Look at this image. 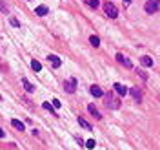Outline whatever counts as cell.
<instances>
[{"label": "cell", "mask_w": 160, "mask_h": 150, "mask_svg": "<svg viewBox=\"0 0 160 150\" xmlns=\"http://www.w3.org/2000/svg\"><path fill=\"white\" fill-rule=\"evenodd\" d=\"M87 110H89V114L93 115L95 119H102V114H100V112L95 108V104H89V106H87Z\"/></svg>", "instance_id": "10"}, {"label": "cell", "mask_w": 160, "mask_h": 150, "mask_svg": "<svg viewBox=\"0 0 160 150\" xmlns=\"http://www.w3.org/2000/svg\"><path fill=\"white\" fill-rule=\"evenodd\" d=\"M124 2H126V4H131V0H124Z\"/></svg>", "instance_id": "26"}, {"label": "cell", "mask_w": 160, "mask_h": 150, "mask_svg": "<svg viewBox=\"0 0 160 150\" xmlns=\"http://www.w3.org/2000/svg\"><path fill=\"white\" fill-rule=\"evenodd\" d=\"M11 124L16 128V130H20V132H24V128H26V124L22 121H18V119H11Z\"/></svg>", "instance_id": "13"}, {"label": "cell", "mask_w": 160, "mask_h": 150, "mask_svg": "<svg viewBox=\"0 0 160 150\" xmlns=\"http://www.w3.org/2000/svg\"><path fill=\"white\" fill-rule=\"evenodd\" d=\"M89 92H91V95H93V97H104V92H102V88H100V86H95V84L89 88Z\"/></svg>", "instance_id": "8"}, {"label": "cell", "mask_w": 160, "mask_h": 150, "mask_svg": "<svg viewBox=\"0 0 160 150\" xmlns=\"http://www.w3.org/2000/svg\"><path fill=\"white\" fill-rule=\"evenodd\" d=\"M6 134H4V130H2V128H0V137H4Z\"/></svg>", "instance_id": "25"}, {"label": "cell", "mask_w": 160, "mask_h": 150, "mask_svg": "<svg viewBox=\"0 0 160 150\" xmlns=\"http://www.w3.org/2000/svg\"><path fill=\"white\" fill-rule=\"evenodd\" d=\"M0 11H4V13H7V11H9V8L6 6V2H0Z\"/></svg>", "instance_id": "21"}, {"label": "cell", "mask_w": 160, "mask_h": 150, "mask_svg": "<svg viewBox=\"0 0 160 150\" xmlns=\"http://www.w3.org/2000/svg\"><path fill=\"white\" fill-rule=\"evenodd\" d=\"M136 73H138V75H140V77H142V79H144V81H146V79H147V73H146V72H144V70H138V72H136Z\"/></svg>", "instance_id": "23"}, {"label": "cell", "mask_w": 160, "mask_h": 150, "mask_svg": "<svg viewBox=\"0 0 160 150\" xmlns=\"http://www.w3.org/2000/svg\"><path fill=\"white\" fill-rule=\"evenodd\" d=\"M104 11H106V15H107L109 18H117V17H118V9H117V6L111 4V2H106V4H104Z\"/></svg>", "instance_id": "3"}, {"label": "cell", "mask_w": 160, "mask_h": 150, "mask_svg": "<svg viewBox=\"0 0 160 150\" xmlns=\"http://www.w3.org/2000/svg\"><path fill=\"white\" fill-rule=\"evenodd\" d=\"M48 59H49V62H51V66H53V68H60V64H62V60H60V59H58L57 55H49Z\"/></svg>", "instance_id": "11"}, {"label": "cell", "mask_w": 160, "mask_h": 150, "mask_svg": "<svg viewBox=\"0 0 160 150\" xmlns=\"http://www.w3.org/2000/svg\"><path fill=\"white\" fill-rule=\"evenodd\" d=\"M64 90L67 92V93H75V90H77V79H67L65 82H64Z\"/></svg>", "instance_id": "4"}, {"label": "cell", "mask_w": 160, "mask_h": 150, "mask_svg": "<svg viewBox=\"0 0 160 150\" xmlns=\"http://www.w3.org/2000/svg\"><path fill=\"white\" fill-rule=\"evenodd\" d=\"M129 93L133 95V99H135L136 103H140V101H142V92H140L138 88H136V86H133V88H129Z\"/></svg>", "instance_id": "5"}, {"label": "cell", "mask_w": 160, "mask_h": 150, "mask_svg": "<svg viewBox=\"0 0 160 150\" xmlns=\"http://www.w3.org/2000/svg\"><path fill=\"white\" fill-rule=\"evenodd\" d=\"M42 106H44V108H45V110H49V112H51V114H53V117H58V115H57V114H55V110H53V106H51V104H49V103H44V104H42Z\"/></svg>", "instance_id": "19"}, {"label": "cell", "mask_w": 160, "mask_h": 150, "mask_svg": "<svg viewBox=\"0 0 160 150\" xmlns=\"http://www.w3.org/2000/svg\"><path fill=\"white\" fill-rule=\"evenodd\" d=\"M35 15H38V17L48 15V6H38V8L35 9Z\"/></svg>", "instance_id": "14"}, {"label": "cell", "mask_w": 160, "mask_h": 150, "mask_svg": "<svg viewBox=\"0 0 160 150\" xmlns=\"http://www.w3.org/2000/svg\"><path fill=\"white\" fill-rule=\"evenodd\" d=\"M104 99H106V106H107V108H113V110L120 108V101L113 93H104Z\"/></svg>", "instance_id": "1"}, {"label": "cell", "mask_w": 160, "mask_h": 150, "mask_svg": "<svg viewBox=\"0 0 160 150\" xmlns=\"http://www.w3.org/2000/svg\"><path fill=\"white\" fill-rule=\"evenodd\" d=\"M22 86H24V90L28 92V93H31V92H35V86H33V84L24 77V79H22Z\"/></svg>", "instance_id": "9"}, {"label": "cell", "mask_w": 160, "mask_h": 150, "mask_svg": "<svg viewBox=\"0 0 160 150\" xmlns=\"http://www.w3.org/2000/svg\"><path fill=\"white\" fill-rule=\"evenodd\" d=\"M140 64L146 66V68H149V66H153V59L147 57V55H144V57H140Z\"/></svg>", "instance_id": "12"}, {"label": "cell", "mask_w": 160, "mask_h": 150, "mask_svg": "<svg viewBox=\"0 0 160 150\" xmlns=\"http://www.w3.org/2000/svg\"><path fill=\"white\" fill-rule=\"evenodd\" d=\"M144 9H146V13H149V15L156 13V11L160 9V0H147L146 6H144Z\"/></svg>", "instance_id": "2"}, {"label": "cell", "mask_w": 160, "mask_h": 150, "mask_svg": "<svg viewBox=\"0 0 160 150\" xmlns=\"http://www.w3.org/2000/svg\"><path fill=\"white\" fill-rule=\"evenodd\" d=\"M117 60H118L120 64H124L126 68H133V64H131V60H129L127 57H124L122 53H118V55H117Z\"/></svg>", "instance_id": "6"}, {"label": "cell", "mask_w": 160, "mask_h": 150, "mask_svg": "<svg viewBox=\"0 0 160 150\" xmlns=\"http://www.w3.org/2000/svg\"><path fill=\"white\" fill-rule=\"evenodd\" d=\"M86 4H87L89 8H95V9L100 6V2H98V0H86Z\"/></svg>", "instance_id": "18"}, {"label": "cell", "mask_w": 160, "mask_h": 150, "mask_svg": "<svg viewBox=\"0 0 160 150\" xmlns=\"http://www.w3.org/2000/svg\"><path fill=\"white\" fill-rule=\"evenodd\" d=\"M113 88H115V92H117L118 95H126V93L129 92V90L124 86V84H120V82H115V86H113Z\"/></svg>", "instance_id": "7"}, {"label": "cell", "mask_w": 160, "mask_h": 150, "mask_svg": "<svg viewBox=\"0 0 160 150\" xmlns=\"http://www.w3.org/2000/svg\"><path fill=\"white\" fill-rule=\"evenodd\" d=\"M31 68H33L35 72H40V70H42V64H40L38 60H31Z\"/></svg>", "instance_id": "17"}, {"label": "cell", "mask_w": 160, "mask_h": 150, "mask_svg": "<svg viewBox=\"0 0 160 150\" xmlns=\"http://www.w3.org/2000/svg\"><path fill=\"white\" fill-rule=\"evenodd\" d=\"M9 22H11V26H15V28H18V26H20V22H18L16 18H9Z\"/></svg>", "instance_id": "22"}, {"label": "cell", "mask_w": 160, "mask_h": 150, "mask_svg": "<svg viewBox=\"0 0 160 150\" xmlns=\"http://www.w3.org/2000/svg\"><path fill=\"white\" fill-rule=\"evenodd\" d=\"M86 146L87 148H95V139H87L86 141Z\"/></svg>", "instance_id": "20"}, {"label": "cell", "mask_w": 160, "mask_h": 150, "mask_svg": "<svg viewBox=\"0 0 160 150\" xmlns=\"http://www.w3.org/2000/svg\"><path fill=\"white\" fill-rule=\"evenodd\" d=\"M60 104H62V103H60L58 99H55V101H53V106H55V108H60Z\"/></svg>", "instance_id": "24"}, {"label": "cell", "mask_w": 160, "mask_h": 150, "mask_svg": "<svg viewBox=\"0 0 160 150\" xmlns=\"http://www.w3.org/2000/svg\"><path fill=\"white\" fill-rule=\"evenodd\" d=\"M78 124H80L82 128H86V130H91V124H89L87 121H84L82 117H78Z\"/></svg>", "instance_id": "16"}, {"label": "cell", "mask_w": 160, "mask_h": 150, "mask_svg": "<svg viewBox=\"0 0 160 150\" xmlns=\"http://www.w3.org/2000/svg\"><path fill=\"white\" fill-rule=\"evenodd\" d=\"M89 42H91V46H95V48H98V46H100V38H98L97 35L89 37Z\"/></svg>", "instance_id": "15"}]
</instances>
